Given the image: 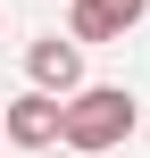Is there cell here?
Masks as SVG:
<instances>
[{"label":"cell","mask_w":150,"mask_h":158,"mask_svg":"<svg viewBox=\"0 0 150 158\" xmlns=\"http://www.w3.org/2000/svg\"><path fill=\"white\" fill-rule=\"evenodd\" d=\"M125 133H134V92H125V83H84V92L67 100V133H58V142H67L75 158L117 150Z\"/></svg>","instance_id":"6da1fadb"},{"label":"cell","mask_w":150,"mask_h":158,"mask_svg":"<svg viewBox=\"0 0 150 158\" xmlns=\"http://www.w3.org/2000/svg\"><path fill=\"white\" fill-rule=\"evenodd\" d=\"M25 83L50 92V100H75V92H84V42H75V33H42V42L25 50Z\"/></svg>","instance_id":"7a4b0ae2"},{"label":"cell","mask_w":150,"mask_h":158,"mask_svg":"<svg viewBox=\"0 0 150 158\" xmlns=\"http://www.w3.org/2000/svg\"><path fill=\"white\" fill-rule=\"evenodd\" d=\"M0 133H8L17 150H50V142L67 133V100H50V92H33V83H25V92L0 108Z\"/></svg>","instance_id":"3957f363"},{"label":"cell","mask_w":150,"mask_h":158,"mask_svg":"<svg viewBox=\"0 0 150 158\" xmlns=\"http://www.w3.org/2000/svg\"><path fill=\"white\" fill-rule=\"evenodd\" d=\"M150 0H67V33L92 50V42H125L134 25H142Z\"/></svg>","instance_id":"277c9868"},{"label":"cell","mask_w":150,"mask_h":158,"mask_svg":"<svg viewBox=\"0 0 150 158\" xmlns=\"http://www.w3.org/2000/svg\"><path fill=\"white\" fill-rule=\"evenodd\" d=\"M0 25H8V17H0Z\"/></svg>","instance_id":"5b68a950"},{"label":"cell","mask_w":150,"mask_h":158,"mask_svg":"<svg viewBox=\"0 0 150 158\" xmlns=\"http://www.w3.org/2000/svg\"><path fill=\"white\" fill-rule=\"evenodd\" d=\"M0 142H8V133H0Z\"/></svg>","instance_id":"8992f818"}]
</instances>
